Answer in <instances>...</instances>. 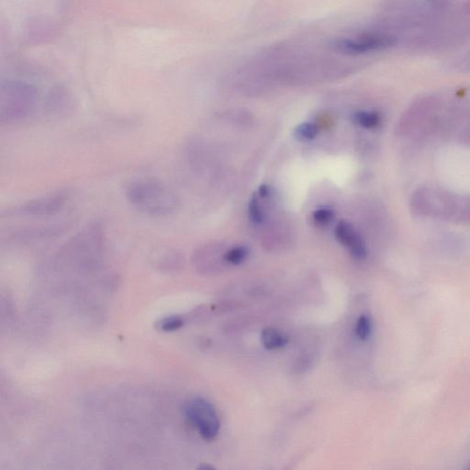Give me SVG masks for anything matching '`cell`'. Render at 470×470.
Here are the masks:
<instances>
[{
	"label": "cell",
	"mask_w": 470,
	"mask_h": 470,
	"mask_svg": "<svg viewBox=\"0 0 470 470\" xmlns=\"http://www.w3.org/2000/svg\"><path fill=\"white\" fill-rule=\"evenodd\" d=\"M227 249V246L217 242L199 246L192 255L194 268L202 274H211L220 271L228 266L225 260Z\"/></svg>",
	"instance_id": "5b68a950"
},
{
	"label": "cell",
	"mask_w": 470,
	"mask_h": 470,
	"mask_svg": "<svg viewBox=\"0 0 470 470\" xmlns=\"http://www.w3.org/2000/svg\"><path fill=\"white\" fill-rule=\"evenodd\" d=\"M153 260L159 268L172 269L181 266L183 258L176 249L162 248L155 252Z\"/></svg>",
	"instance_id": "ba28073f"
},
{
	"label": "cell",
	"mask_w": 470,
	"mask_h": 470,
	"mask_svg": "<svg viewBox=\"0 0 470 470\" xmlns=\"http://www.w3.org/2000/svg\"><path fill=\"white\" fill-rule=\"evenodd\" d=\"M319 133V127L315 123H305L295 129V136L301 141H310L314 139Z\"/></svg>",
	"instance_id": "9a60e30c"
},
{
	"label": "cell",
	"mask_w": 470,
	"mask_h": 470,
	"mask_svg": "<svg viewBox=\"0 0 470 470\" xmlns=\"http://www.w3.org/2000/svg\"><path fill=\"white\" fill-rule=\"evenodd\" d=\"M37 100L36 89L27 84L13 82L3 86L0 93V121L10 124L25 120L36 108Z\"/></svg>",
	"instance_id": "7a4b0ae2"
},
{
	"label": "cell",
	"mask_w": 470,
	"mask_h": 470,
	"mask_svg": "<svg viewBox=\"0 0 470 470\" xmlns=\"http://www.w3.org/2000/svg\"><path fill=\"white\" fill-rule=\"evenodd\" d=\"M68 194L65 191L47 194L39 198L30 200L20 206L16 213L20 215L31 217L53 216L65 207L68 200Z\"/></svg>",
	"instance_id": "8992f818"
},
{
	"label": "cell",
	"mask_w": 470,
	"mask_h": 470,
	"mask_svg": "<svg viewBox=\"0 0 470 470\" xmlns=\"http://www.w3.org/2000/svg\"><path fill=\"white\" fill-rule=\"evenodd\" d=\"M354 120L359 126L367 128V129H373V128L378 127L380 123V117L377 112H358L354 116Z\"/></svg>",
	"instance_id": "4fadbf2b"
},
{
	"label": "cell",
	"mask_w": 470,
	"mask_h": 470,
	"mask_svg": "<svg viewBox=\"0 0 470 470\" xmlns=\"http://www.w3.org/2000/svg\"><path fill=\"white\" fill-rule=\"evenodd\" d=\"M126 197L132 207L149 217L171 216L179 207L175 191L156 179H141L128 183Z\"/></svg>",
	"instance_id": "6da1fadb"
},
{
	"label": "cell",
	"mask_w": 470,
	"mask_h": 470,
	"mask_svg": "<svg viewBox=\"0 0 470 470\" xmlns=\"http://www.w3.org/2000/svg\"><path fill=\"white\" fill-rule=\"evenodd\" d=\"M249 255V249L245 245H236L228 248L225 254V260L228 265L238 266L245 262Z\"/></svg>",
	"instance_id": "7c38bea8"
},
{
	"label": "cell",
	"mask_w": 470,
	"mask_h": 470,
	"mask_svg": "<svg viewBox=\"0 0 470 470\" xmlns=\"http://www.w3.org/2000/svg\"><path fill=\"white\" fill-rule=\"evenodd\" d=\"M336 240L348 249L351 255L356 260H364L367 251L365 241L355 227L347 222H341L335 230Z\"/></svg>",
	"instance_id": "52a82bcc"
},
{
	"label": "cell",
	"mask_w": 470,
	"mask_h": 470,
	"mask_svg": "<svg viewBox=\"0 0 470 470\" xmlns=\"http://www.w3.org/2000/svg\"><path fill=\"white\" fill-rule=\"evenodd\" d=\"M396 43L395 37L379 31H365L356 36L339 38L330 43L331 50L335 53L356 56L373 52L383 51Z\"/></svg>",
	"instance_id": "3957f363"
},
{
	"label": "cell",
	"mask_w": 470,
	"mask_h": 470,
	"mask_svg": "<svg viewBox=\"0 0 470 470\" xmlns=\"http://www.w3.org/2000/svg\"><path fill=\"white\" fill-rule=\"evenodd\" d=\"M372 332V321L370 316L363 314L356 321L355 333L358 339L367 340Z\"/></svg>",
	"instance_id": "5bb4252c"
},
{
	"label": "cell",
	"mask_w": 470,
	"mask_h": 470,
	"mask_svg": "<svg viewBox=\"0 0 470 470\" xmlns=\"http://www.w3.org/2000/svg\"><path fill=\"white\" fill-rule=\"evenodd\" d=\"M261 199L258 194H255L248 206V215L252 223L255 225H263L266 220V211L264 210Z\"/></svg>",
	"instance_id": "30bf717a"
},
{
	"label": "cell",
	"mask_w": 470,
	"mask_h": 470,
	"mask_svg": "<svg viewBox=\"0 0 470 470\" xmlns=\"http://www.w3.org/2000/svg\"><path fill=\"white\" fill-rule=\"evenodd\" d=\"M261 342L268 350H277L285 347L289 343L288 338L275 328H265L261 333Z\"/></svg>",
	"instance_id": "9c48e42d"
},
{
	"label": "cell",
	"mask_w": 470,
	"mask_h": 470,
	"mask_svg": "<svg viewBox=\"0 0 470 470\" xmlns=\"http://www.w3.org/2000/svg\"><path fill=\"white\" fill-rule=\"evenodd\" d=\"M185 318L181 315H170L160 319L156 324V328L164 333L176 332L185 326Z\"/></svg>",
	"instance_id": "8fae6325"
},
{
	"label": "cell",
	"mask_w": 470,
	"mask_h": 470,
	"mask_svg": "<svg viewBox=\"0 0 470 470\" xmlns=\"http://www.w3.org/2000/svg\"><path fill=\"white\" fill-rule=\"evenodd\" d=\"M335 219V213L333 210L328 208H321L316 210L312 213V220L314 223L320 226H326L333 222Z\"/></svg>",
	"instance_id": "2e32d148"
},
{
	"label": "cell",
	"mask_w": 470,
	"mask_h": 470,
	"mask_svg": "<svg viewBox=\"0 0 470 470\" xmlns=\"http://www.w3.org/2000/svg\"><path fill=\"white\" fill-rule=\"evenodd\" d=\"M183 414L203 439L213 440L219 434L220 423L215 408L202 397H193L185 402Z\"/></svg>",
	"instance_id": "277c9868"
}]
</instances>
